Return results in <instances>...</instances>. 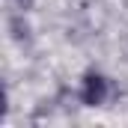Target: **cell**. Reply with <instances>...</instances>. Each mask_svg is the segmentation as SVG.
Segmentation results:
<instances>
[{"instance_id": "1", "label": "cell", "mask_w": 128, "mask_h": 128, "mask_svg": "<svg viewBox=\"0 0 128 128\" xmlns=\"http://www.w3.org/2000/svg\"><path fill=\"white\" fill-rule=\"evenodd\" d=\"M84 104H90V107H98V104H104V98H107V80L96 74V72H90L86 78H84Z\"/></svg>"}, {"instance_id": "2", "label": "cell", "mask_w": 128, "mask_h": 128, "mask_svg": "<svg viewBox=\"0 0 128 128\" xmlns=\"http://www.w3.org/2000/svg\"><path fill=\"white\" fill-rule=\"evenodd\" d=\"M12 30H15V39H27V24H21V18H12Z\"/></svg>"}, {"instance_id": "3", "label": "cell", "mask_w": 128, "mask_h": 128, "mask_svg": "<svg viewBox=\"0 0 128 128\" xmlns=\"http://www.w3.org/2000/svg\"><path fill=\"white\" fill-rule=\"evenodd\" d=\"M18 3H21V6H30V0H18Z\"/></svg>"}]
</instances>
